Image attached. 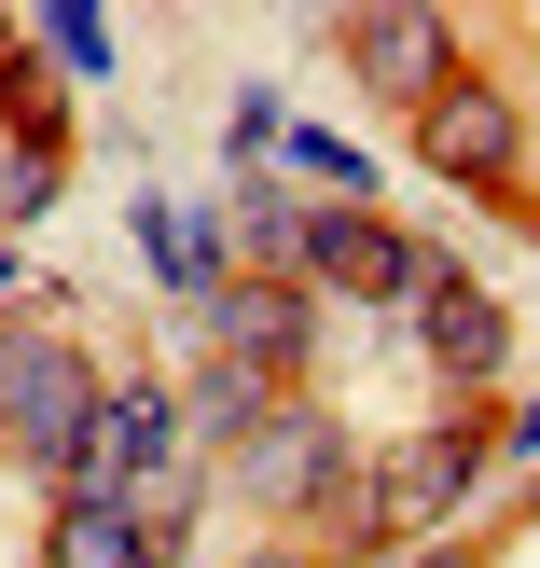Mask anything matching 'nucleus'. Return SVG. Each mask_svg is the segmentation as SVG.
I'll return each instance as SVG.
<instances>
[{"label": "nucleus", "mask_w": 540, "mask_h": 568, "mask_svg": "<svg viewBox=\"0 0 540 568\" xmlns=\"http://www.w3.org/2000/svg\"><path fill=\"white\" fill-rule=\"evenodd\" d=\"M249 416H264V375L249 361H208V430H249Z\"/></svg>", "instance_id": "13"}, {"label": "nucleus", "mask_w": 540, "mask_h": 568, "mask_svg": "<svg viewBox=\"0 0 540 568\" xmlns=\"http://www.w3.org/2000/svg\"><path fill=\"white\" fill-rule=\"evenodd\" d=\"M42 568H166V514H139V499H70Z\"/></svg>", "instance_id": "4"}, {"label": "nucleus", "mask_w": 540, "mask_h": 568, "mask_svg": "<svg viewBox=\"0 0 540 568\" xmlns=\"http://www.w3.org/2000/svg\"><path fill=\"white\" fill-rule=\"evenodd\" d=\"M277 153H292L305 181H333V194H360V181H375V166H360V139H319V125H292Z\"/></svg>", "instance_id": "11"}, {"label": "nucleus", "mask_w": 540, "mask_h": 568, "mask_svg": "<svg viewBox=\"0 0 540 568\" xmlns=\"http://www.w3.org/2000/svg\"><path fill=\"white\" fill-rule=\"evenodd\" d=\"M347 55H360V83H388V98H416V111L444 98V28L430 14H347Z\"/></svg>", "instance_id": "5"}, {"label": "nucleus", "mask_w": 540, "mask_h": 568, "mask_svg": "<svg viewBox=\"0 0 540 568\" xmlns=\"http://www.w3.org/2000/svg\"><path fill=\"white\" fill-rule=\"evenodd\" d=\"M42 42H55V70H83V83L111 70V28L98 14H42Z\"/></svg>", "instance_id": "12"}, {"label": "nucleus", "mask_w": 540, "mask_h": 568, "mask_svg": "<svg viewBox=\"0 0 540 568\" xmlns=\"http://www.w3.org/2000/svg\"><path fill=\"white\" fill-rule=\"evenodd\" d=\"M249 486H264V499H319L333 486V430H319V416H277V430H249Z\"/></svg>", "instance_id": "9"}, {"label": "nucleus", "mask_w": 540, "mask_h": 568, "mask_svg": "<svg viewBox=\"0 0 540 568\" xmlns=\"http://www.w3.org/2000/svg\"><path fill=\"white\" fill-rule=\"evenodd\" d=\"M416 320H430V361H444V375H499V305L471 292L458 264L416 277Z\"/></svg>", "instance_id": "6"}, {"label": "nucleus", "mask_w": 540, "mask_h": 568, "mask_svg": "<svg viewBox=\"0 0 540 568\" xmlns=\"http://www.w3.org/2000/svg\"><path fill=\"white\" fill-rule=\"evenodd\" d=\"M430 166L444 181H499V166H513V111L471 98V83H444L430 98Z\"/></svg>", "instance_id": "7"}, {"label": "nucleus", "mask_w": 540, "mask_h": 568, "mask_svg": "<svg viewBox=\"0 0 540 568\" xmlns=\"http://www.w3.org/2000/svg\"><path fill=\"white\" fill-rule=\"evenodd\" d=\"M416 568H458V555H416Z\"/></svg>", "instance_id": "15"}, {"label": "nucleus", "mask_w": 540, "mask_h": 568, "mask_svg": "<svg viewBox=\"0 0 540 568\" xmlns=\"http://www.w3.org/2000/svg\"><path fill=\"white\" fill-rule=\"evenodd\" d=\"M499 444H513V458H540V403H527V416H513V430H499Z\"/></svg>", "instance_id": "14"}, {"label": "nucleus", "mask_w": 540, "mask_h": 568, "mask_svg": "<svg viewBox=\"0 0 540 568\" xmlns=\"http://www.w3.org/2000/svg\"><path fill=\"white\" fill-rule=\"evenodd\" d=\"M305 277H333V292L388 305V292H416V277H430V250H403L375 209H319V222H305Z\"/></svg>", "instance_id": "3"}, {"label": "nucleus", "mask_w": 540, "mask_h": 568, "mask_svg": "<svg viewBox=\"0 0 540 568\" xmlns=\"http://www.w3.org/2000/svg\"><path fill=\"white\" fill-rule=\"evenodd\" d=\"M83 375H70V347H42V333H0V444L14 458H42V471H70V444H83Z\"/></svg>", "instance_id": "2"}, {"label": "nucleus", "mask_w": 540, "mask_h": 568, "mask_svg": "<svg viewBox=\"0 0 540 568\" xmlns=\"http://www.w3.org/2000/svg\"><path fill=\"white\" fill-rule=\"evenodd\" d=\"M139 264H153L181 305H222V250H208V222H194V209H166V194L139 209Z\"/></svg>", "instance_id": "8"}, {"label": "nucleus", "mask_w": 540, "mask_h": 568, "mask_svg": "<svg viewBox=\"0 0 540 568\" xmlns=\"http://www.w3.org/2000/svg\"><path fill=\"white\" fill-rule=\"evenodd\" d=\"M166 471H181V403H166V388H111V403L83 416V444H70V499H139V514H166Z\"/></svg>", "instance_id": "1"}, {"label": "nucleus", "mask_w": 540, "mask_h": 568, "mask_svg": "<svg viewBox=\"0 0 540 568\" xmlns=\"http://www.w3.org/2000/svg\"><path fill=\"white\" fill-rule=\"evenodd\" d=\"M305 222H319V209H305L292 181H236V250L264 277H305Z\"/></svg>", "instance_id": "10"}]
</instances>
